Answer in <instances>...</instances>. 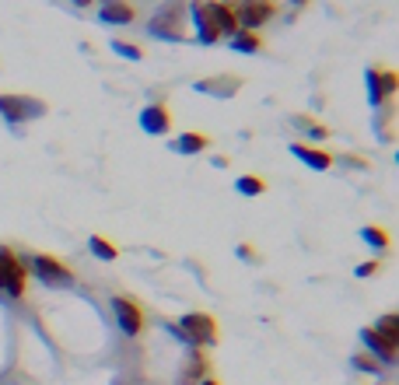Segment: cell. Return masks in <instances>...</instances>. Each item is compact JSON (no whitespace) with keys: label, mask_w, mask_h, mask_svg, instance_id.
<instances>
[{"label":"cell","mask_w":399,"mask_h":385,"mask_svg":"<svg viewBox=\"0 0 399 385\" xmlns=\"http://www.w3.org/2000/svg\"><path fill=\"white\" fill-rule=\"evenodd\" d=\"M168 329H172L179 340H186L193 350H203V347L217 343V322H214V315H207V312H190V315H183L179 322H168Z\"/></svg>","instance_id":"1"},{"label":"cell","mask_w":399,"mask_h":385,"mask_svg":"<svg viewBox=\"0 0 399 385\" xmlns=\"http://www.w3.org/2000/svg\"><path fill=\"white\" fill-rule=\"evenodd\" d=\"M207 11H210V18H214V28H217L221 35H231V32H238V14H235V7H224V4L217 0V4H207Z\"/></svg>","instance_id":"14"},{"label":"cell","mask_w":399,"mask_h":385,"mask_svg":"<svg viewBox=\"0 0 399 385\" xmlns=\"http://www.w3.org/2000/svg\"><path fill=\"white\" fill-rule=\"evenodd\" d=\"M354 368H361V372H375V375L382 372V365H379L372 354H357V358H354Z\"/></svg>","instance_id":"25"},{"label":"cell","mask_w":399,"mask_h":385,"mask_svg":"<svg viewBox=\"0 0 399 385\" xmlns=\"http://www.w3.org/2000/svg\"><path fill=\"white\" fill-rule=\"evenodd\" d=\"M242 88V81L238 78H214V81H197V92H207V95H217V98H228V95H235Z\"/></svg>","instance_id":"16"},{"label":"cell","mask_w":399,"mask_h":385,"mask_svg":"<svg viewBox=\"0 0 399 385\" xmlns=\"http://www.w3.org/2000/svg\"><path fill=\"white\" fill-rule=\"evenodd\" d=\"M231 49H238V53H259L263 49V39H259V32L238 28V32H231Z\"/></svg>","instance_id":"18"},{"label":"cell","mask_w":399,"mask_h":385,"mask_svg":"<svg viewBox=\"0 0 399 385\" xmlns=\"http://www.w3.org/2000/svg\"><path fill=\"white\" fill-rule=\"evenodd\" d=\"M0 112H4L11 123H25L28 116L46 112V105H42V102H32V98H25V95H0Z\"/></svg>","instance_id":"6"},{"label":"cell","mask_w":399,"mask_h":385,"mask_svg":"<svg viewBox=\"0 0 399 385\" xmlns=\"http://www.w3.org/2000/svg\"><path fill=\"white\" fill-rule=\"evenodd\" d=\"M235 14H238V28L256 32L263 21H270V18H274V4H270V0H245Z\"/></svg>","instance_id":"7"},{"label":"cell","mask_w":399,"mask_h":385,"mask_svg":"<svg viewBox=\"0 0 399 385\" xmlns=\"http://www.w3.org/2000/svg\"><path fill=\"white\" fill-rule=\"evenodd\" d=\"M207 375H210V361H207V354H203V350H193L190 361H186V368H183V375H179V382L183 385H200Z\"/></svg>","instance_id":"11"},{"label":"cell","mask_w":399,"mask_h":385,"mask_svg":"<svg viewBox=\"0 0 399 385\" xmlns=\"http://www.w3.org/2000/svg\"><path fill=\"white\" fill-rule=\"evenodd\" d=\"M361 238H364L368 245H375V249H386V245H389V235H386L382 228H364Z\"/></svg>","instance_id":"23"},{"label":"cell","mask_w":399,"mask_h":385,"mask_svg":"<svg viewBox=\"0 0 399 385\" xmlns=\"http://www.w3.org/2000/svg\"><path fill=\"white\" fill-rule=\"evenodd\" d=\"M291 154L301 158L308 169H315V172H322V169H329L333 165V158L326 154V151H319L315 144H291Z\"/></svg>","instance_id":"13"},{"label":"cell","mask_w":399,"mask_h":385,"mask_svg":"<svg viewBox=\"0 0 399 385\" xmlns=\"http://www.w3.org/2000/svg\"><path fill=\"white\" fill-rule=\"evenodd\" d=\"M372 329H375L379 336H386L393 347H399V319H396V315H382V319H379Z\"/></svg>","instance_id":"19"},{"label":"cell","mask_w":399,"mask_h":385,"mask_svg":"<svg viewBox=\"0 0 399 385\" xmlns=\"http://www.w3.org/2000/svg\"><path fill=\"white\" fill-rule=\"evenodd\" d=\"M207 147H210V137H203V133H179L168 144V151H176V154H200Z\"/></svg>","instance_id":"15"},{"label":"cell","mask_w":399,"mask_h":385,"mask_svg":"<svg viewBox=\"0 0 399 385\" xmlns=\"http://www.w3.org/2000/svg\"><path fill=\"white\" fill-rule=\"evenodd\" d=\"M74 4H78V7H88V4H95V0H74Z\"/></svg>","instance_id":"28"},{"label":"cell","mask_w":399,"mask_h":385,"mask_svg":"<svg viewBox=\"0 0 399 385\" xmlns=\"http://www.w3.org/2000/svg\"><path fill=\"white\" fill-rule=\"evenodd\" d=\"M379 267H382V263H379V259H372V263H361L354 274H357V277H372V274H379Z\"/></svg>","instance_id":"26"},{"label":"cell","mask_w":399,"mask_h":385,"mask_svg":"<svg viewBox=\"0 0 399 385\" xmlns=\"http://www.w3.org/2000/svg\"><path fill=\"white\" fill-rule=\"evenodd\" d=\"M99 18L105 25H130V21L137 18V11H133L126 0H102Z\"/></svg>","instance_id":"10"},{"label":"cell","mask_w":399,"mask_h":385,"mask_svg":"<svg viewBox=\"0 0 399 385\" xmlns=\"http://www.w3.org/2000/svg\"><path fill=\"white\" fill-rule=\"evenodd\" d=\"M151 32L161 35V39H168V42L183 39V0H168V4L151 18Z\"/></svg>","instance_id":"3"},{"label":"cell","mask_w":399,"mask_h":385,"mask_svg":"<svg viewBox=\"0 0 399 385\" xmlns=\"http://www.w3.org/2000/svg\"><path fill=\"white\" fill-rule=\"evenodd\" d=\"M291 123H295V126H298L301 133H308V137H312V140H326V133H329V130H326V126H322V123H315V119H312V116H295V119H291Z\"/></svg>","instance_id":"20"},{"label":"cell","mask_w":399,"mask_h":385,"mask_svg":"<svg viewBox=\"0 0 399 385\" xmlns=\"http://www.w3.org/2000/svg\"><path fill=\"white\" fill-rule=\"evenodd\" d=\"M238 256H245V259H256V252H252L249 245H238Z\"/></svg>","instance_id":"27"},{"label":"cell","mask_w":399,"mask_h":385,"mask_svg":"<svg viewBox=\"0 0 399 385\" xmlns=\"http://www.w3.org/2000/svg\"><path fill=\"white\" fill-rule=\"evenodd\" d=\"M140 126L147 130V133H168L172 130V112H168V105H161V102H154V105H147L144 112H140Z\"/></svg>","instance_id":"9"},{"label":"cell","mask_w":399,"mask_h":385,"mask_svg":"<svg viewBox=\"0 0 399 385\" xmlns=\"http://www.w3.org/2000/svg\"><path fill=\"white\" fill-rule=\"evenodd\" d=\"M200 385H221V382H217V379H203Z\"/></svg>","instance_id":"29"},{"label":"cell","mask_w":399,"mask_h":385,"mask_svg":"<svg viewBox=\"0 0 399 385\" xmlns=\"http://www.w3.org/2000/svg\"><path fill=\"white\" fill-rule=\"evenodd\" d=\"M32 274H35L42 284H49V288H67V284H74L70 267H67V263H60L56 256H46V252L32 256Z\"/></svg>","instance_id":"2"},{"label":"cell","mask_w":399,"mask_h":385,"mask_svg":"<svg viewBox=\"0 0 399 385\" xmlns=\"http://www.w3.org/2000/svg\"><path fill=\"white\" fill-rule=\"evenodd\" d=\"M368 88H372V105H382L389 102L396 92V74L393 71H382V67H372L368 71Z\"/></svg>","instance_id":"8"},{"label":"cell","mask_w":399,"mask_h":385,"mask_svg":"<svg viewBox=\"0 0 399 385\" xmlns=\"http://www.w3.org/2000/svg\"><path fill=\"white\" fill-rule=\"evenodd\" d=\"M112 49H116L119 56H130V60H140V56H144L137 46H130V42H123V39H112Z\"/></svg>","instance_id":"24"},{"label":"cell","mask_w":399,"mask_h":385,"mask_svg":"<svg viewBox=\"0 0 399 385\" xmlns=\"http://www.w3.org/2000/svg\"><path fill=\"white\" fill-rule=\"evenodd\" d=\"M295 4H308V0H295Z\"/></svg>","instance_id":"30"},{"label":"cell","mask_w":399,"mask_h":385,"mask_svg":"<svg viewBox=\"0 0 399 385\" xmlns=\"http://www.w3.org/2000/svg\"><path fill=\"white\" fill-rule=\"evenodd\" d=\"M235 190L242 192V196H259V192H266V179H259V176H242V179H235Z\"/></svg>","instance_id":"21"},{"label":"cell","mask_w":399,"mask_h":385,"mask_svg":"<svg viewBox=\"0 0 399 385\" xmlns=\"http://www.w3.org/2000/svg\"><path fill=\"white\" fill-rule=\"evenodd\" d=\"M361 340L368 343V350H372V358H375V361H379V358H382L386 365H393V361H396V347H393L386 336H379L372 326H368V329H361Z\"/></svg>","instance_id":"12"},{"label":"cell","mask_w":399,"mask_h":385,"mask_svg":"<svg viewBox=\"0 0 399 385\" xmlns=\"http://www.w3.org/2000/svg\"><path fill=\"white\" fill-rule=\"evenodd\" d=\"M0 274H4V294H11V298H21L25 294V277H28V270H25V263L11 252V249H0Z\"/></svg>","instance_id":"5"},{"label":"cell","mask_w":399,"mask_h":385,"mask_svg":"<svg viewBox=\"0 0 399 385\" xmlns=\"http://www.w3.org/2000/svg\"><path fill=\"white\" fill-rule=\"evenodd\" d=\"M193 21H197L200 28V42H217V28H214V18H210V11H207V4L203 0H197L193 4Z\"/></svg>","instance_id":"17"},{"label":"cell","mask_w":399,"mask_h":385,"mask_svg":"<svg viewBox=\"0 0 399 385\" xmlns=\"http://www.w3.org/2000/svg\"><path fill=\"white\" fill-rule=\"evenodd\" d=\"M112 312H116V322H119V329L126 333V336H140L144 333V308L133 301V298H126V294H116L112 298Z\"/></svg>","instance_id":"4"},{"label":"cell","mask_w":399,"mask_h":385,"mask_svg":"<svg viewBox=\"0 0 399 385\" xmlns=\"http://www.w3.org/2000/svg\"><path fill=\"white\" fill-rule=\"evenodd\" d=\"M92 252L99 256V259H105V263H112L119 252H116V245L109 242V238H102V235H92Z\"/></svg>","instance_id":"22"}]
</instances>
